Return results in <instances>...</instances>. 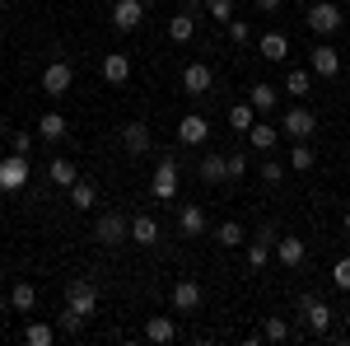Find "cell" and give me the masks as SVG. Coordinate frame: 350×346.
Here are the masks:
<instances>
[{
	"label": "cell",
	"mask_w": 350,
	"mask_h": 346,
	"mask_svg": "<svg viewBox=\"0 0 350 346\" xmlns=\"http://www.w3.org/2000/svg\"><path fill=\"white\" fill-rule=\"evenodd\" d=\"M131 239V225H126V215L122 211H103L94 220V243H103V248H117V243Z\"/></svg>",
	"instance_id": "1"
},
{
	"label": "cell",
	"mask_w": 350,
	"mask_h": 346,
	"mask_svg": "<svg viewBox=\"0 0 350 346\" xmlns=\"http://www.w3.org/2000/svg\"><path fill=\"white\" fill-rule=\"evenodd\" d=\"M66 309H75L84 323L94 319V309H98V291H94V281H84V276H75L70 286H66Z\"/></svg>",
	"instance_id": "2"
},
{
	"label": "cell",
	"mask_w": 350,
	"mask_h": 346,
	"mask_svg": "<svg viewBox=\"0 0 350 346\" xmlns=\"http://www.w3.org/2000/svg\"><path fill=\"white\" fill-rule=\"evenodd\" d=\"M150 197H154V201H173V197H178V160H173V155H163V160L154 164Z\"/></svg>",
	"instance_id": "3"
},
{
	"label": "cell",
	"mask_w": 350,
	"mask_h": 346,
	"mask_svg": "<svg viewBox=\"0 0 350 346\" xmlns=\"http://www.w3.org/2000/svg\"><path fill=\"white\" fill-rule=\"evenodd\" d=\"M304 19H308V33H323V38L346 24V19H341V5H332V0H313Z\"/></svg>",
	"instance_id": "4"
},
{
	"label": "cell",
	"mask_w": 350,
	"mask_h": 346,
	"mask_svg": "<svg viewBox=\"0 0 350 346\" xmlns=\"http://www.w3.org/2000/svg\"><path fill=\"white\" fill-rule=\"evenodd\" d=\"M280 132L290 136V140H313V132H318V117H313V108L295 103L285 117H280Z\"/></svg>",
	"instance_id": "5"
},
{
	"label": "cell",
	"mask_w": 350,
	"mask_h": 346,
	"mask_svg": "<svg viewBox=\"0 0 350 346\" xmlns=\"http://www.w3.org/2000/svg\"><path fill=\"white\" fill-rule=\"evenodd\" d=\"M299 314H304V328H308L313 337H327V332H332V309H327L318 295H304V299H299Z\"/></svg>",
	"instance_id": "6"
},
{
	"label": "cell",
	"mask_w": 350,
	"mask_h": 346,
	"mask_svg": "<svg viewBox=\"0 0 350 346\" xmlns=\"http://www.w3.org/2000/svg\"><path fill=\"white\" fill-rule=\"evenodd\" d=\"M211 89H215V71H211L206 61L183 66V94H187V99H201V94H211Z\"/></svg>",
	"instance_id": "7"
},
{
	"label": "cell",
	"mask_w": 350,
	"mask_h": 346,
	"mask_svg": "<svg viewBox=\"0 0 350 346\" xmlns=\"http://www.w3.org/2000/svg\"><path fill=\"white\" fill-rule=\"evenodd\" d=\"M70 84H75L70 61H52V66L42 71V94H47V99H66V94H70Z\"/></svg>",
	"instance_id": "8"
},
{
	"label": "cell",
	"mask_w": 350,
	"mask_h": 346,
	"mask_svg": "<svg viewBox=\"0 0 350 346\" xmlns=\"http://www.w3.org/2000/svg\"><path fill=\"white\" fill-rule=\"evenodd\" d=\"M28 173H33L28 155H10V160H0V192H19V187H28Z\"/></svg>",
	"instance_id": "9"
},
{
	"label": "cell",
	"mask_w": 350,
	"mask_h": 346,
	"mask_svg": "<svg viewBox=\"0 0 350 346\" xmlns=\"http://www.w3.org/2000/svg\"><path fill=\"white\" fill-rule=\"evenodd\" d=\"M122 150H126L131 160H145V155L154 150V136H150V127H145V122H126V127H122Z\"/></svg>",
	"instance_id": "10"
},
{
	"label": "cell",
	"mask_w": 350,
	"mask_h": 346,
	"mask_svg": "<svg viewBox=\"0 0 350 346\" xmlns=\"http://www.w3.org/2000/svg\"><path fill=\"white\" fill-rule=\"evenodd\" d=\"M145 24V0H117L112 5V28H122V33H131V28Z\"/></svg>",
	"instance_id": "11"
},
{
	"label": "cell",
	"mask_w": 350,
	"mask_h": 346,
	"mask_svg": "<svg viewBox=\"0 0 350 346\" xmlns=\"http://www.w3.org/2000/svg\"><path fill=\"white\" fill-rule=\"evenodd\" d=\"M313 75H323V80H336L341 75V52L332 47V42H318L313 47V66H308Z\"/></svg>",
	"instance_id": "12"
},
{
	"label": "cell",
	"mask_w": 350,
	"mask_h": 346,
	"mask_svg": "<svg viewBox=\"0 0 350 346\" xmlns=\"http://www.w3.org/2000/svg\"><path fill=\"white\" fill-rule=\"evenodd\" d=\"M206 140H211V122L201 112H187L178 122V145H206Z\"/></svg>",
	"instance_id": "13"
},
{
	"label": "cell",
	"mask_w": 350,
	"mask_h": 346,
	"mask_svg": "<svg viewBox=\"0 0 350 346\" xmlns=\"http://www.w3.org/2000/svg\"><path fill=\"white\" fill-rule=\"evenodd\" d=\"M178 230H183V239H201V234L211 230V220H206V211H201L196 201H187V206L178 211Z\"/></svg>",
	"instance_id": "14"
},
{
	"label": "cell",
	"mask_w": 350,
	"mask_h": 346,
	"mask_svg": "<svg viewBox=\"0 0 350 346\" xmlns=\"http://www.w3.org/2000/svg\"><path fill=\"white\" fill-rule=\"evenodd\" d=\"M201 299H206L201 281H178V286H173V309H178V314H196Z\"/></svg>",
	"instance_id": "15"
},
{
	"label": "cell",
	"mask_w": 350,
	"mask_h": 346,
	"mask_svg": "<svg viewBox=\"0 0 350 346\" xmlns=\"http://www.w3.org/2000/svg\"><path fill=\"white\" fill-rule=\"evenodd\" d=\"M304 258H308L304 239H290V234H280V239H275V262H280V267H290V271H295V267H304Z\"/></svg>",
	"instance_id": "16"
},
{
	"label": "cell",
	"mask_w": 350,
	"mask_h": 346,
	"mask_svg": "<svg viewBox=\"0 0 350 346\" xmlns=\"http://www.w3.org/2000/svg\"><path fill=\"white\" fill-rule=\"evenodd\" d=\"M131 243L135 248H154V243H159V220H154V215H135L131 220Z\"/></svg>",
	"instance_id": "17"
},
{
	"label": "cell",
	"mask_w": 350,
	"mask_h": 346,
	"mask_svg": "<svg viewBox=\"0 0 350 346\" xmlns=\"http://www.w3.org/2000/svg\"><path fill=\"white\" fill-rule=\"evenodd\" d=\"M257 56H262V61H285V56H290V38H285V33H262V38H257Z\"/></svg>",
	"instance_id": "18"
},
{
	"label": "cell",
	"mask_w": 350,
	"mask_h": 346,
	"mask_svg": "<svg viewBox=\"0 0 350 346\" xmlns=\"http://www.w3.org/2000/svg\"><path fill=\"white\" fill-rule=\"evenodd\" d=\"M224 164H229V155H219V150H206L201 155V164H196V173H201V183H224Z\"/></svg>",
	"instance_id": "19"
},
{
	"label": "cell",
	"mask_w": 350,
	"mask_h": 346,
	"mask_svg": "<svg viewBox=\"0 0 350 346\" xmlns=\"http://www.w3.org/2000/svg\"><path fill=\"white\" fill-rule=\"evenodd\" d=\"M103 80L108 84H126L131 80V56L126 52H108L103 56Z\"/></svg>",
	"instance_id": "20"
},
{
	"label": "cell",
	"mask_w": 350,
	"mask_h": 346,
	"mask_svg": "<svg viewBox=\"0 0 350 346\" xmlns=\"http://www.w3.org/2000/svg\"><path fill=\"white\" fill-rule=\"evenodd\" d=\"M5 299H10V309H14V314H33V304H38V291H33L28 281H14V291L5 295Z\"/></svg>",
	"instance_id": "21"
},
{
	"label": "cell",
	"mask_w": 350,
	"mask_h": 346,
	"mask_svg": "<svg viewBox=\"0 0 350 346\" xmlns=\"http://www.w3.org/2000/svg\"><path fill=\"white\" fill-rule=\"evenodd\" d=\"M285 94L304 103V99L313 94V71H290V75H285Z\"/></svg>",
	"instance_id": "22"
},
{
	"label": "cell",
	"mask_w": 350,
	"mask_h": 346,
	"mask_svg": "<svg viewBox=\"0 0 350 346\" xmlns=\"http://www.w3.org/2000/svg\"><path fill=\"white\" fill-rule=\"evenodd\" d=\"M247 103L257 108V112H275V84L257 80V84H252V89H247Z\"/></svg>",
	"instance_id": "23"
},
{
	"label": "cell",
	"mask_w": 350,
	"mask_h": 346,
	"mask_svg": "<svg viewBox=\"0 0 350 346\" xmlns=\"http://www.w3.org/2000/svg\"><path fill=\"white\" fill-rule=\"evenodd\" d=\"M275 136H280V127H275V122H252L247 140H252V150H275Z\"/></svg>",
	"instance_id": "24"
},
{
	"label": "cell",
	"mask_w": 350,
	"mask_h": 346,
	"mask_svg": "<svg viewBox=\"0 0 350 346\" xmlns=\"http://www.w3.org/2000/svg\"><path fill=\"white\" fill-rule=\"evenodd\" d=\"M145 337H150V342H173V337H178V328H173L168 314H154V319L145 323Z\"/></svg>",
	"instance_id": "25"
},
{
	"label": "cell",
	"mask_w": 350,
	"mask_h": 346,
	"mask_svg": "<svg viewBox=\"0 0 350 346\" xmlns=\"http://www.w3.org/2000/svg\"><path fill=\"white\" fill-rule=\"evenodd\" d=\"M191 33H196V14L183 10V14L168 19V38H173V42H191Z\"/></svg>",
	"instance_id": "26"
},
{
	"label": "cell",
	"mask_w": 350,
	"mask_h": 346,
	"mask_svg": "<svg viewBox=\"0 0 350 346\" xmlns=\"http://www.w3.org/2000/svg\"><path fill=\"white\" fill-rule=\"evenodd\" d=\"M215 243L219 248H239V243H247V234H243L239 220H224V225H215Z\"/></svg>",
	"instance_id": "27"
},
{
	"label": "cell",
	"mask_w": 350,
	"mask_h": 346,
	"mask_svg": "<svg viewBox=\"0 0 350 346\" xmlns=\"http://www.w3.org/2000/svg\"><path fill=\"white\" fill-rule=\"evenodd\" d=\"M252 122H257V108H252V103H234V108H229V127H234V132L247 136V132H252Z\"/></svg>",
	"instance_id": "28"
},
{
	"label": "cell",
	"mask_w": 350,
	"mask_h": 346,
	"mask_svg": "<svg viewBox=\"0 0 350 346\" xmlns=\"http://www.w3.org/2000/svg\"><path fill=\"white\" fill-rule=\"evenodd\" d=\"M94 201H98V187L94 183H70V206H75V211H89V206H94Z\"/></svg>",
	"instance_id": "29"
},
{
	"label": "cell",
	"mask_w": 350,
	"mask_h": 346,
	"mask_svg": "<svg viewBox=\"0 0 350 346\" xmlns=\"http://www.w3.org/2000/svg\"><path fill=\"white\" fill-rule=\"evenodd\" d=\"M271 253H275V243H267V239H247V267H252V271H262V267L271 262Z\"/></svg>",
	"instance_id": "30"
},
{
	"label": "cell",
	"mask_w": 350,
	"mask_h": 346,
	"mask_svg": "<svg viewBox=\"0 0 350 346\" xmlns=\"http://www.w3.org/2000/svg\"><path fill=\"white\" fill-rule=\"evenodd\" d=\"M38 136H42L47 145H52V140H61V136H66V117H61V112H47V117L38 122Z\"/></svg>",
	"instance_id": "31"
},
{
	"label": "cell",
	"mask_w": 350,
	"mask_h": 346,
	"mask_svg": "<svg viewBox=\"0 0 350 346\" xmlns=\"http://www.w3.org/2000/svg\"><path fill=\"white\" fill-rule=\"evenodd\" d=\"M52 183L70 192V183H80V169H75L70 160H52Z\"/></svg>",
	"instance_id": "32"
},
{
	"label": "cell",
	"mask_w": 350,
	"mask_h": 346,
	"mask_svg": "<svg viewBox=\"0 0 350 346\" xmlns=\"http://www.w3.org/2000/svg\"><path fill=\"white\" fill-rule=\"evenodd\" d=\"M52 337H56L52 323H28V328H24V342L28 346H52Z\"/></svg>",
	"instance_id": "33"
},
{
	"label": "cell",
	"mask_w": 350,
	"mask_h": 346,
	"mask_svg": "<svg viewBox=\"0 0 350 346\" xmlns=\"http://www.w3.org/2000/svg\"><path fill=\"white\" fill-rule=\"evenodd\" d=\"M290 169H299V173L313 169V145H308V140H295V150H290Z\"/></svg>",
	"instance_id": "34"
},
{
	"label": "cell",
	"mask_w": 350,
	"mask_h": 346,
	"mask_svg": "<svg viewBox=\"0 0 350 346\" xmlns=\"http://www.w3.org/2000/svg\"><path fill=\"white\" fill-rule=\"evenodd\" d=\"M229 42H234V47H247V42H252V28H247V19H229Z\"/></svg>",
	"instance_id": "35"
},
{
	"label": "cell",
	"mask_w": 350,
	"mask_h": 346,
	"mask_svg": "<svg viewBox=\"0 0 350 346\" xmlns=\"http://www.w3.org/2000/svg\"><path fill=\"white\" fill-rule=\"evenodd\" d=\"M206 14H211L215 24H229V19H234V0H206Z\"/></svg>",
	"instance_id": "36"
},
{
	"label": "cell",
	"mask_w": 350,
	"mask_h": 346,
	"mask_svg": "<svg viewBox=\"0 0 350 346\" xmlns=\"http://www.w3.org/2000/svg\"><path fill=\"white\" fill-rule=\"evenodd\" d=\"M243 173H247V155L239 150V155H229V164H224V183H239Z\"/></svg>",
	"instance_id": "37"
},
{
	"label": "cell",
	"mask_w": 350,
	"mask_h": 346,
	"mask_svg": "<svg viewBox=\"0 0 350 346\" xmlns=\"http://www.w3.org/2000/svg\"><path fill=\"white\" fill-rule=\"evenodd\" d=\"M262 337H267V342H285V337H290V323H285V319H267Z\"/></svg>",
	"instance_id": "38"
},
{
	"label": "cell",
	"mask_w": 350,
	"mask_h": 346,
	"mask_svg": "<svg viewBox=\"0 0 350 346\" xmlns=\"http://www.w3.org/2000/svg\"><path fill=\"white\" fill-rule=\"evenodd\" d=\"M285 169H290V164H280V160H267V164H262V178H267L271 187H280V183H285Z\"/></svg>",
	"instance_id": "39"
},
{
	"label": "cell",
	"mask_w": 350,
	"mask_h": 346,
	"mask_svg": "<svg viewBox=\"0 0 350 346\" xmlns=\"http://www.w3.org/2000/svg\"><path fill=\"white\" fill-rule=\"evenodd\" d=\"M332 286L336 291H350V258H341V262L332 267Z\"/></svg>",
	"instance_id": "40"
},
{
	"label": "cell",
	"mask_w": 350,
	"mask_h": 346,
	"mask_svg": "<svg viewBox=\"0 0 350 346\" xmlns=\"http://www.w3.org/2000/svg\"><path fill=\"white\" fill-rule=\"evenodd\" d=\"M33 150V132H14L10 136V155H28Z\"/></svg>",
	"instance_id": "41"
},
{
	"label": "cell",
	"mask_w": 350,
	"mask_h": 346,
	"mask_svg": "<svg viewBox=\"0 0 350 346\" xmlns=\"http://www.w3.org/2000/svg\"><path fill=\"white\" fill-rule=\"evenodd\" d=\"M56 328H61V332H80V328H84V319H80V314H75V309H66Z\"/></svg>",
	"instance_id": "42"
},
{
	"label": "cell",
	"mask_w": 350,
	"mask_h": 346,
	"mask_svg": "<svg viewBox=\"0 0 350 346\" xmlns=\"http://www.w3.org/2000/svg\"><path fill=\"white\" fill-rule=\"evenodd\" d=\"M257 10H262V14H271V10H280V0H257Z\"/></svg>",
	"instance_id": "43"
},
{
	"label": "cell",
	"mask_w": 350,
	"mask_h": 346,
	"mask_svg": "<svg viewBox=\"0 0 350 346\" xmlns=\"http://www.w3.org/2000/svg\"><path fill=\"white\" fill-rule=\"evenodd\" d=\"M341 230H346V234H350V211H346V215H341Z\"/></svg>",
	"instance_id": "44"
},
{
	"label": "cell",
	"mask_w": 350,
	"mask_h": 346,
	"mask_svg": "<svg viewBox=\"0 0 350 346\" xmlns=\"http://www.w3.org/2000/svg\"><path fill=\"white\" fill-rule=\"evenodd\" d=\"M5 309H10V299H0V319H5Z\"/></svg>",
	"instance_id": "45"
},
{
	"label": "cell",
	"mask_w": 350,
	"mask_h": 346,
	"mask_svg": "<svg viewBox=\"0 0 350 346\" xmlns=\"http://www.w3.org/2000/svg\"><path fill=\"white\" fill-rule=\"evenodd\" d=\"M0 10H10V0H0Z\"/></svg>",
	"instance_id": "46"
},
{
	"label": "cell",
	"mask_w": 350,
	"mask_h": 346,
	"mask_svg": "<svg viewBox=\"0 0 350 346\" xmlns=\"http://www.w3.org/2000/svg\"><path fill=\"white\" fill-rule=\"evenodd\" d=\"M0 136H5V117H0Z\"/></svg>",
	"instance_id": "47"
},
{
	"label": "cell",
	"mask_w": 350,
	"mask_h": 346,
	"mask_svg": "<svg viewBox=\"0 0 350 346\" xmlns=\"http://www.w3.org/2000/svg\"><path fill=\"white\" fill-rule=\"evenodd\" d=\"M145 5H154V0H145Z\"/></svg>",
	"instance_id": "48"
},
{
	"label": "cell",
	"mask_w": 350,
	"mask_h": 346,
	"mask_svg": "<svg viewBox=\"0 0 350 346\" xmlns=\"http://www.w3.org/2000/svg\"><path fill=\"white\" fill-rule=\"evenodd\" d=\"M346 299H350V291H346Z\"/></svg>",
	"instance_id": "49"
}]
</instances>
